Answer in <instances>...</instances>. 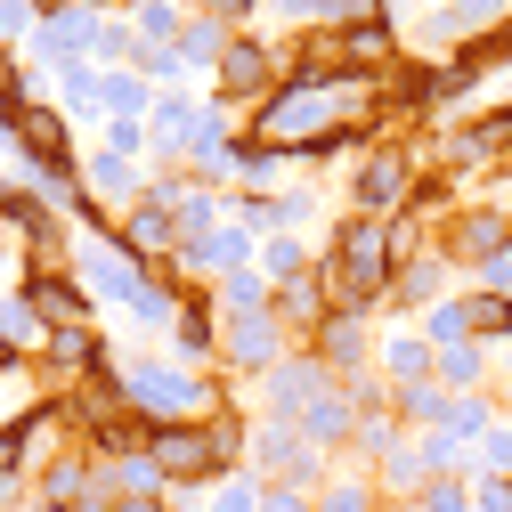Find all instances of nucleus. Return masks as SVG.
I'll list each match as a JSON object with an SVG mask.
<instances>
[{
	"label": "nucleus",
	"mask_w": 512,
	"mask_h": 512,
	"mask_svg": "<svg viewBox=\"0 0 512 512\" xmlns=\"http://www.w3.org/2000/svg\"><path fill=\"white\" fill-rule=\"evenodd\" d=\"M382 277H391V228H374V220H350L317 285L334 293V309H366V301L382 293Z\"/></svg>",
	"instance_id": "nucleus-1"
},
{
	"label": "nucleus",
	"mask_w": 512,
	"mask_h": 512,
	"mask_svg": "<svg viewBox=\"0 0 512 512\" xmlns=\"http://www.w3.org/2000/svg\"><path fill=\"white\" fill-rule=\"evenodd\" d=\"M147 456H155L171 480H204V472H220V464H228V439H220L212 423H155Z\"/></svg>",
	"instance_id": "nucleus-2"
},
{
	"label": "nucleus",
	"mask_w": 512,
	"mask_h": 512,
	"mask_svg": "<svg viewBox=\"0 0 512 512\" xmlns=\"http://www.w3.org/2000/svg\"><path fill=\"white\" fill-rule=\"evenodd\" d=\"M212 9H220V17H244V9H252V0H212Z\"/></svg>",
	"instance_id": "nucleus-13"
},
{
	"label": "nucleus",
	"mask_w": 512,
	"mask_h": 512,
	"mask_svg": "<svg viewBox=\"0 0 512 512\" xmlns=\"http://www.w3.org/2000/svg\"><path fill=\"white\" fill-rule=\"evenodd\" d=\"M496 147H512V114H488V122H472V131L456 139V147H447V155H456V171H472L480 155H496Z\"/></svg>",
	"instance_id": "nucleus-7"
},
{
	"label": "nucleus",
	"mask_w": 512,
	"mask_h": 512,
	"mask_svg": "<svg viewBox=\"0 0 512 512\" xmlns=\"http://www.w3.org/2000/svg\"><path fill=\"white\" fill-rule=\"evenodd\" d=\"M504 244H512V220H504V212H472L447 252H456V261H488V252H504Z\"/></svg>",
	"instance_id": "nucleus-4"
},
{
	"label": "nucleus",
	"mask_w": 512,
	"mask_h": 512,
	"mask_svg": "<svg viewBox=\"0 0 512 512\" xmlns=\"http://www.w3.org/2000/svg\"><path fill=\"white\" fill-rule=\"evenodd\" d=\"M464 326H480V334H496V326H512V301H504V293H488V301H472V309H464Z\"/></svg>",
	"instance_id": "nucleus-11"
},
{
	"label": "nucleus",
	"mask_w": 512,
	"mask_h": 512,
	"mask_svg": "<svg viewBox=\"0 0 512 512\" xmlns=\"http://www.w3.org/2000/svg\"><path fill=\"white\" fill-rule=\"evenodd\" d=\"M49 350H57V366H90V326H57Z\"/></svg>",
	"instance_id": "nucleus-9"
},
{
	"label": "nucleus",
	"mask_w": 512,
	"mask_h": 512,
	"mask_svg": "<svg viewBox=\"0 0 512 512\" xmlns=\"http://www.w3.org/2000/svg\"><path fill=\"white\" fill-rule=\"evenodd\" d=\"M277 309H285V317H293V326H317V301H309V285H293V293H285V301H277Z\"/></svg>",
	"instance_id": "nucleus-12"
},
{
	"label": "nucleus",
	"mask_w": 512,
	"mask_h": 512,
	"mask_svg": "<svg viewBox=\"0 0 512 512\" xmlns=\"http://www.w3.org/2000/svg\"><path fill=\"white\" fill-rule=\"evenodd\" d=\"M220 82H228L236 98H261V90H269V57L252 49V41H228V49H220Z\"/></svg>",
	"instance_id": "nucleus-5"
},
{
	"label": "nucleus",
	"mask_w": 512,
	"mask_h": 512,
	"mask_svg": "<svg viewBox=\"0 0 512 512\" xmlns=\"http://www.w3.org/2000/svg\"><path fill=\"white\" fill-rule=\"evenodd\" d=\"M33 309H49L57 326H82V317H90V309H82V285H74V277H57V269H49V277L33 269Z\"/></svg>",
	"instance_id": "nucleus-6"
},
{
	"label": "nucleus",
	"mask_w": 512,
	"mask_h": 512,
	"mask_svg": "<svg viewBox=\"0 0 512 512\" xmlns=\"http://www.w3.org/2000/svg\"><path fill=\"white\" fill-rule=\"evenodd\" d=\"M391 196H407V163H399V155H382V163H366V171H358V204H374V212H382Z\"/></svg>",
	"instance_id": "nucleus-8"
},
{
	"label": "nucleus",
	"mask_w": 512,
	"mask_h": 512,
	"mask_svg": "<svg viewBox=\"0 0 512 512\" xmlns=\"http://www.w3.org/2000/svg\"><path fill=\"white\" fill-rule=\"evenodd\" d=\"M131 244H139V252H163V244H171V228H163V212H155V204H147V212H131Z\"/></svg>",
	"instance_id": "nucleus-10"
},
{
	"label": "nucleus",
	"mask_w": 512,
	"mask_h": 512,
	"mask_svg": "<svg viewBox=\"0 0 512 512\" xmlns=\"http://www.w3.org/2000/svg\"><path fill=\"white\" fill-rule=\"evenodd\" d=\"M0 122L25 139V155H33L41 171H66V122H57V114H33V106L17 98V106H0Z\"/></svg>",
	"instance_id": "nucleus-3"
}]
</instances>
